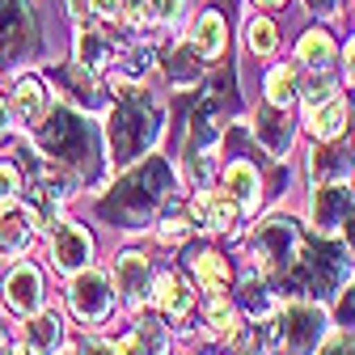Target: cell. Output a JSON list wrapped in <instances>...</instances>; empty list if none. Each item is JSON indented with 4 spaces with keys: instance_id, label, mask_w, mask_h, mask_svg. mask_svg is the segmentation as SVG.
<instances>
[{
    "instance_id": "obj_31",
    "label": "cell",
    "mask_w": 355,
    "mask_h": 355,
    "mask_svg": "<svg viewBox=\"0 0 355 355\" xmlns=\"http://www.w3.org/2000/svg\"><path fill=\"white\" fill-rule=\"evenodd\" d=\"M21 191H26L21 169L9 165V161H0V211H9L13 203H21Z\"/></svg>"
},
{
    "instance_id": "obj_23",
    "label": "cell",
    "mask_w": 355,
    "mask_h": 355,
    "mask_svg": "<svg viewBox=\"0 0 355 355\" xmlns=\"http://www.w3.org/2000/svg\"><path fill=\"white\" fill-rule=\"evenodd\" d=\"M203 322H207V334H216V338H237L250 322H245V313L237 309V300L229 296V292H211V296H203Z\"/></svg>"
},
{
    "instance_id": "obj_9",
    "label": "cell",
    "mask_w": 355,
    "mask_h": 355,
    "mask_svg": "<svg viewBox=\"0 0 355 355\" xmlns=\"http://www.w3.org/2000/svg\"><path fill=\"white\" fill-rule=\"evenodd\" d=\"M355 216V191L351 182H318L309 199V225L322 237H338L343 225Z\"/></svg>"
},
{
    "instance_id": "obj_47",
    "label": "cell",
    "mask_w": 355,
    "mask_h": 355,
    "mask_svg": "<svg viewBox=\"0 0 355 355\" xmlns=\"http://www.w3.org/2000/svg\"><path fill=\"white\" fill-rule=\"evenodd\" d=\"M313 5H318V0H313Z\"/></svg>"
},
{
    "instance_id": "obj_12",
    "label": "cell",
    "mask_w": 355,
    "mask_h": 355,
    "mask_svg": "<svg viewBox=\"0 0 355 355\" xmlns=\"http://www.w3.org/2000/svg\"><path fill=\"white\" fill-rule=\"evenodd\" d=\"M114 292L123 296V309H144L153 288V262L144 250H119L114 254Z\"/></svg>"
},
{
    "instance_id": "obj_18",
    "label": "cell",
    "mask_w": 355,
    "mask_h": 355,
    "mask_svg": "<svg viewBox=\"0 0 355 355\" xmlns=\"http://www.w3.org/2000/svg\"><path fill=\"white\" fill-rule=\"evenodd\" d=\"M5 309L17 318H30L42 309V275H38V266L30 262H17L9 279H5Z\"/></svg>"
},
{
    "instance_id": "obj_22",
    "label": "cell",
    "mask_w": 355,
    "mask_h": 355,
    "mask_svg": "<svg viewBox=\"0 0 355 355\" xmlns=\"http://www.w3.org/2000/svg\"><path fill=\"white\" fill-rule=\"evenodd\" d=\"M296 64L309 72V76H330L334 64H338V47L326 30H304L300 42H296Z\"/></svg>"
},
{
    "instance_id": "obj_43",
    "label": "cell",
    "mask_w": 355,
    "mask_h": 355,
    "mask_svg": "<svg viewBox=\"0 0 355 355\" xmlns=\"http://www.w3.org/2000/svg\"><path fill=\"white\" fill-rule=\"evenodd\" d=\"M0 355H13V338H9V326L0 322Z\"/></svg>"
},
{
    "instance_id": "obj_45",
    "label": "cell",
    "mask_w": 355,
    "mask_h": 355,
    "mask_svg": "<svg viewBox=\"0 0 355 355\" xmlns=\"http://www.w3.org/2000/svg\"><path fill=\"white\" fill-rule=\"evenodd\" d=\"M254 5H262V9H279V5H288V0H254Z\"/></svg>"
},
{
    "instance_id": "obj_2",
    "label": "cell",
    "mask_w": 355,
    "mask_h": 355,
    "mask_svg": "<svg viewBox=\"0 0 355 355\" xmlns=\"http://www.w3.org/2000/svg\"><path fill=\"white\" fill-rule=\"evenodd\" d=\"M173 191H178L173 165L161 153L157 157L148 153L136 165H127V173L94 203V216L119 233H140V229L157 225V216L173 203Z\"/></svg>"
},
{
    "instance_id": "obj_27",
    "label": "cell",
    "mask_w": 355,
    "mask_h": 355,
    "mask_svg": "<svg viewBox=\"0 0 355 355\" xmlns=\"http://www.w3.org/2000/svg\"><path fill=\"white\" fill-rule=\"evenodd\" d=\"M191 47H195V55L207 60V64L229 51V26H225V17H220L216 9H207V13L195 21V30H191Z\"/></svg>"
},
{
    "instance_id": "obj_21",
    "label": "cell",
    "mask_w": 355,
    "mask_h": 355,
    "mask_svg": "<svg viewBox=\"0 0 355 355\" xmlns=\"http://www.w3.org/2000/svg\"><path fill=\"white\" fill-rule=\"evenodd\" d=\"M21 347L30 355H55L64 347V318L55 309H38V313L26 318L21 326Z\"/></svg>"
},
{
    "instance_id": "obj_10",
    "label": "cell",
    "mask_w": 355,
    "mask_h": 355,
    "mask_svg": "<svg viewBox=\"0 0 355 355\" xmlns=\"http://www.w3.org/2000/svg\"><path fill=\"white\" fill-rule=\"evenodd\" d=\"M148 300L157 304V313H161L165 322H187L191 309H195V300H199V288H195V279H187L182 271H153Z\"/></svg>"
},
{
    "instance_id": "obj_11",
    "label": "cell",
    "mask_w": 355,
    "mask_h": 355,
    "mask_svg": "<svg viewBox=\"0 0 355 355\" xmlns=\"http://www.w3.org/2000/svg\"><path fill=\"white\" fill-rule=\"evenodd\" d=\"M47 258H51V266L60 275H76V271H85V266L94 262V237H89V229L72 225V220H60L51 229Z\"/></svg>"
},
{
    "instance_id": "obj_8",
    "label": "cell",
    "mask_w": 355,
    "mask_h": 355,
    "mask_svg": "<svg viewBox=\"0 0 355 355\" xmlns=\"http://www.w3.org/2000/svg\"><path fill=\"white\" fill-rule=\"evenodd\" d=\"M114 304H119V292L110 284L106 271H98V266H85V271L72 275L68 284V309L72 318L85 326V330H98L114 318Z\"/></svg>"
},
{
    "instance_id": "obj_29",
    "label": "cell",
    "mask_w": 355,
    "mask_h": 355,
    "mask_svg": "<svg viewBox=\"0 0 355 355\" xmlns=\"http://www.w3.org/2000/svg\"><path fill=\"white\" fill-rule=\"evenodd\" d=\"M300 98V76L292 64H275L266 72V106H279V110H292V102Z\"/></svg>"
},
{
    "instance_id": "obj_3",
    "label": "cell",
    "mask_w": 355,
    "mask_h": 355,
    "mask_svg": "<svg viewBox=\"0 0 355 355\" xmlns=\"http://www.w3.org/2000/svg\"><path fill=\"white\" fill-rule=\"evenodd\" d=\"M106 148L114 165H136L140 157H148L157 148V140L165 136V106L157 102V94L140 85H123L119 89V106L106 119Z\"/></svg>"
},
{
    "instance_id": "obj_30",
    "label": "cell",
    "mask_w": 355,
    "mask_h": 355,
    "mask_svg": "<svg viewBox=\"0 0 355 355\" xmlns=\"http://www.w3.org/2000/svg\"><path fill=\"white\" fill-rule=\"evenodd\" d=\"M245 47H250V55H258V60H271L275 47H279L275 21H271V17H250V26H245Z\"/></svg>"
},
{
    "instance_id": "obj_16",
    "label": "cell",
    "mask_w": 355,
    "mask_h": 355,
    "mask_svg": "<svg viewBox=\"0 0 355 355\" xmlns=\"http://www.w3.org/2000/svg\"><path fill=\"white\" fill-rule=\"evenodd\" d=\"M182 262L191 266V279H195V288H199L203 296L229 292V288H233V266H229V258L220 254V250H207V245L191 250V245H187V258H182Z\"/></svg>"
},
{
    "instance_id": "obj_13",
    "label": "cell",
    "mask_w": 355,
    "mask_h": 355,
    "mask_svg": "<svg viewBox=\"0 0 355 355\" xmlns=\"http://www.w3.org/2000/svg\"><path fill=\"white\" fill-rule=\"evenodd\" d=\"M250 131H254V140L271 153V157H288L292 153V144H296V123H292V114L288 110H279V106H258L254 110V119H250Z\"/></svg>"
},
{
    "instance_id": "obj_39",
    "label": "cell",
    "mask_w": 355,
    "mask_h": 355,
    "mask_svg": "<svg viewBox=\"0 0 355 355\" xmlns=\"http://www.w3.org/2000/svg\"><path fill=\"white\" fill-rule=\"evenodd\" d=\"M72 355H114V343H102V338H85L80 347H72Z\"/></svg>"
},
{
    "instance_id": "obj_35",
    "label": "cell",
    "mask_w": 355,
    "mask_h": 355,
    "mask_svg": "<svg viewBox=\"0 0 355 355\" xmlns=\"http://www.w3.org/2000/svg\"><path fill=\"white\" fill-rule=\"evenodd\" d=\"M148 17L161 26H178L187 17V0H148Z\"/></svg>"
},
{
    "instance_id": "obj_1",
    "label": "cell",
    "mask_w": 355,
    "mask_h": 355,
    "mask_svg": "<svg viewBox=\"0 0 355 355\" xmlns=\"http://www.w3.org/2000/svg\"><path fill=\"white\" fill-rule=\"evenodd\" d=\"M34 148L51 178L72 187H94L106 173V136L76 106H51L47 119L34 127Z\"/></svg>"
},
{
    "instance_id": "obj_17",
    "label": "cell",
    "mask_w": 355,
    "mask_h": 355,
    "mask_svg": "<svg viewBox=\"0 0 355 355\" xmlns=\"http://www.w3.org/2000/svg\"><path fill=\"white\" fill-rule=\"evenodd\" d=\"M309 178L318 182H351L355 178V144H318L313 153H309Z\"/></svg>"
},
{
    "instance_id": "obj_37",
    "label": "cell",
    "mask_w": 355,
    "mask_h": 355,
    "mask_svg": "<svg viewBox=\"0 0 355 355\" xmlns=\"http://www.w3.org/2000/svg\"><path fill=\"white\" fill-rule=\"evenodd\" d=\"M191 216H169L165 225H161V241H187L191 237Z\"/></svg>"
},
{
    "instance_id": "obj_24",
    "label": "cell",
    "mask_w": 355,
    "mask_h": 355,
    "mask_svg": "<svg viewBox=\"0 0 355 355\" xmlns=\"http://www.w3.org/2000/svg\"><path fill=\"white\" fill-rule=\"evenodd\" d=\"M47 110H51V94L42 89V80L21 76L13 85V123H21L26 131H34L42 119H47Z\"/></svg>"
},
{
    "instance_id": "obj_46",
    "label": "cell",
    "mask_w": 355,
    "mask_h": 355,
    "mask_svg": "<svg viewBox=\"0 0 355 355\" xmlns=\"http://www.w3.org/2000/svg\"><path fill=\"white\" fill-rule=\"evenodd\" d=\"M17 355H30V351H26V347H21V351H17Z\"/></svg>"
},
{
    "instance_id": "obj_28",
    "label": "cell",
    "mask_w": 355,
    "mask_h": 355,
    "mask_svg": "<svg viewBox=\"0 0 355 355\" xmlns=\"http://www.w3.org/2000/svg\"><path fill=\"white\" fill-rule=\"evenodd\" d=\"M55 80L68 85V94H72L76 106H85V110H98V106H102V85L94 80V72H89V68L64 64V68H55Z\"/></svg>"
},
{
    "instance_id": "obj_25",
    "label": "cell",
    "mask_w": 355,
    "mask_h": 355,
    "mask_svg": "<svg viewBox=\"0 0 355 355\" xmlns=\"http://www.w3.org/2000/svg\"><path fill=\"white\" fill-rule=\"evenodd\" d=\"M34 233H38V220H34L30 207L13 203L9 211H0V254H9V258L26 254L30 241H34Z\"/></svg>"
},
{
    "instance_id": "obj_44",
    "label": "cell",
    "mask_w": 355,
    "mask_h": 355,
    "mask_svg": "<svg viewBox=\"0 0 355 355\" xmlns=\"http://www.w3.org/2000/svg\"><path fill=\"white\" fill-rule=\"evenodd\" d=\"M5 131H9V106H5V98H0V140H5Z\"/></svg>"
},
{
    "instance_id": "obj_19",
    "label": "cell",
    "mask_w": 355,
    "mask_h": 355,
    "mask_svg": "<svg viewBox=\"0 0 355 355\" xmlns=\"http://www.w3.org/2000/svg\"><path fill=\"white\" fill-rule=\"evenodd\" d=\"M169 326L165 318H140L119 343H114V355H169Z\"/></svg>"
},
{
    "instance_id": "obj_15",
    "label": "cell",
    "mask_w": 355,
    "mask_h": 355,
    "mask_svg": "<svg viewBox=\"0 0 355 355\" xmlns=\"http://www.w3.org/2000/svg\"><path fill=\"white\" fill-rule=\"evenodd\" d=\"M220 191L237 203L241 216L258 211V203H262V173H258V165L250 157H233L225 165V182H220Z\"/></svg>"
},
{
    "instance_id": "obj_41",
    "label": "cell",
    "mask_w": 355,
    "mask_h": 355,
    "mask_svg": "<svg viewBox=\"0 0 355 355\" xmlns=\"http://www.w3.org/2000/svg\"><path fill=\"white\" fill-rule=\"evenodd\" d=\"M343 72H347V85L355 89V38L347 42V51H343Z\"/></svg>"
},
{
    "instance_id": "obj_14",
    "label": "cell",
    "mask_w": 355,
    "mask_h": 355,
    "mask_svg": "<svg viewBox=\"0 0 355 355\" xmlns=\"http://www.w3.org/2000/svg\"><path fill=\"white\" fill-rule=\"evenodd\" d=\"M187 216H191V225L203 229V233H229V229L237 225L241 211H237V203H233L225 191H207V187H199V191L191 195Z\"/></svg>"
},
{
    "instance_id": "obj_6",
    "label": "cell",
    "mask_w": 355,
    "mask_h": 355,
    "mask_svg": "<svg viewBox=\"0 0 355 355\" xmlns=\"http://www.w3.org/2000/svg\"><path fill=\"white\" fill-rule=\"evenodd\" d=\"M300 241H304V229L296 225L292 216H266L250 229L245 237V262H250V275L266 279V284H279L288 275V266L296 262L300 254Z\"/></svg>"
},
{
    "instance_id": "obj_38",
    "label": "cell",
    "mask_w": 355,
    "mask_h": 355,
    "mask_svg": "<svg viewBox=\"0 0 355 355\" xmlns=\"http://www.w3.org/2000/svg\"><path fill=\"white\" fill-rule=\"evenodd\" d=\"M225 355H262V347H258V338H254V330L245 326L237 338H229L225 343Z\"/></svg>"
},
{
    "instance_id": "obj_26",
    "label": "cell",
    "mask_w": 355,
    "mask_h": 355,
    "mask_svg": "<svg viewBox=\"0 0 355 355\" xmlns=\"http://www.w3.org/2000/svg\"><path fill=\"white\" fill-rule=\"evenodd\" d=\"M114 55H119L114 38H110L106 30H98V26L80 21V30H76V64L89 68V72H98V68L114 64Z\"/></svg>"
},
{
    "instance_id": "obj_5",
    "label": "cell",
    "mask_w": 355,
    "mask_h": 355,
    "mask_svg": "<svg viewBox=\"0 0 355 355\" xmlns=\"http://www.w3.org/2000/svg\"><path fill=\"white\" fill-rule=\"evenodd\" d=\"M258 326H262L266 355H313L330 330V313L322 300L284 296Z\"/></svg>"
},
{
    "instance_id": "obj_40",
    "label": "cell",
    "mask_w": 355,
    "mask_h": 355,
    "mask_svg": "<svg viewBox=\"0 0 355 355\" xmlns=\"http://www.w3.org/2000/svg\"><path fill=\"white\" fill-rule=\"evenodd\" d=\"M68 13L76 21H94V0H68Z\"/></svg>"
},
{
    "instance_id": "obj_4",
    "label": "cell",
    "mask_w": 355,
    "mask_h": 355,
    "mask_svg": "<svg viewBox=\"0 0 355 355\" xmlns=\"http://www.w3.org/2000/svg\"><path fill=\"white\" fill-rule=\"evenodd\" d=\"M351 279V250L338 237H304L296 262L275 284V296H304V300H334V292Z\"/></svg>"
},
{
    "instance_id": "obj_20",
    "label": "cell",
    "mask_w": 355,
    "mask_h": 355,
    "mask_svg": "<svg viewBox=\"0 0 355 355\" xmlns=\"http://www.w3.org/2000/svg\"><path fill=\"white\" fill-rule=\"evenodd\" d=\"M304 127H309V136H313L318 144L343 140L347 136V98L334 89L330 98L313 102V106H309V114H304Z\"/></svg>"
},
{
    "instance_id": "obj_48",
    "label": "cell",
    "mask_w": 355,
    "mask_h": 355,
    "mask_svg": "<svg viewBox=\"0 0 355 355\" xmlns=\"http://www.w3.org/2000/svg\"><path fill=\"white\" fill-rule=\"evenodd\" d=\"M351 191H355V187H351Z\"/></svg>"
},
{
    "instance_id": "obj_36",
    "label": "cell",
    "mask_w": 355,
    "mask_h": 355,
    "mask_svg": "<svg viewBox=\"0 0 355 355\" xmlns=\"http://www.w3.org/2000/svg\"><path fill=\"white\" fill-rule=\"evenodd\" d=\"M165 68H169V76H173V80H195V76H199V68H195V60H191V47L173 51V55L165 60Z\"/></svg>"
},
{
    "instance_id": "obj_34",
    "label": "cell",
    "mask_w": 355,
    "mask_h": 355,
    "mask_svg": "<svg viewBox=\"0 0 355 355\" xmlns=\"http://www.w3.org/2000/svg\"><path fill=\"white\" fill-rule=\"evenodd\" d=\"M114 9H119L114 26H131V30L148 26V0H114Z\"/></svg>"
},
{
    "instance_id": "obj_33",
    "label": "cell",
    "mask_w": 355,
    "mask_h": 355,
    "mask_svg": "<svg viewBox=\"0 0 355 355\" xmlns=\"http://www.w3.org/2000/svg\"><path fill=\"white\" fill-rule=\"evenodd\" d=\"M313 355H355V330H338V326H330Z\"/></svg>"
},
{
    "instance_id": "obj_42",
    "label": "cell",
    "mask_w": 355,
    "mask_h": 355,
    "mask_svg": "<svg viewBox=\"0 0 355 355\" xmlns=\"http://www.w3.org/2000/svg\"><path fill=\"white\" fill-rule=\"evenodd\" d=\"M343 245H347V250H351V258H355V216L343 225Z\"/></svg>"
},
{
    "instance_id": "obj_32",
    "label": "cell",
    "mask_w": 355,
    "mask_h": 355,
    "mask_svg": "<svg viewBox=\"0 0 355 355\" xmlns=\"http://www.w3.org/2000/svg\"><path fill=\"white\" fill-rule=\"evenodd\" d=\"M330 322L338 330H355V279H347L334 292V313H330Z\"/></svg>"
},
{
    "instance_id": "obj_7",
    "label": "cell",
    "mask_w": 355,
    "mask_h": 355,
    "mask_svg": "<svg viewBox=\"0 0 355 355\" xmlns=\"http://www.w3.org/2000/svg\"><path fill=\"white\" fill-rule=\"evenodd\" d=\"M42 51V26L30 0H0V68L26 64Z\"/></svg>"
}]
</instances>
